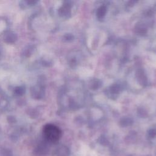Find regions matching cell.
<instances>
[{"instance_id":"obj_1","label":"cell","mask_w":156,"mask_h":156,"mask_svg":"<svg viewBox=\"0 0 156 156\" xmlns=\"http://www.w3.org/2000/svg\"><path fill=\"white\" fill-rule=\"evenodd\" d=\"M43 134L47 140L52 143H55L60 138L62 132L57 126L54 124H48L43 127Z\"/></svg>"}]
</instances>
